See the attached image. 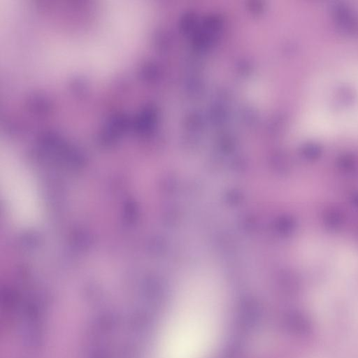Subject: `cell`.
Wrapping results in <instances>:
<instances>
[{"label": "cell", "mask_w": 358, "mask_h": 358, "mask_svg": "<svg viewBox=\"0 0 358 358\" xmlns=\"http://www.w3.org/2000/svg\"><path fill=\"white\" fill-rule=\"evenodd\" d=\"M221 322L220 290L199 278L176 298L166 325L162 358H205L217 340Z\"/></svg>", "instance_id": "6da1fadb"}, {"label": "cell", "mask_w": 358, "mask_h": 358, "mask_svg": "<svg viewBox=\"0 0 358 358\" xmlns=\"http://www.w3.org/2000/svg\"><path fill=\"white\" fill-rule=\"evenodd\" d=\"M1 185L6 203L17 220L27 224L37 221L40 204L36 188L27 171L8 155L1 165Z\"/></svg>", "instance_id": "7a4b0ae2"}]
</instances>
